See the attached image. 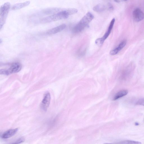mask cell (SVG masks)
Here are the masks:
<instances>
[{
	"label": "cell",
	"instance_id": "11",
	"mask_svg": "<svg viewBox=\"0 0 144 144\" xmlns=\"http://www.w3.org/2000/svg\"><path fill=\"white\" fill-rule=\"evenodd\" d=\"M127 44V40H124L120 43L116 48L110 51V54L111 55H115L117 54L122 49L124 48Z\"/></svg>",
	"mask_w": 144,
	"mask_h": 144
},
{
	"label": "cell",
	"instance_id": "10",
	"mask_svg": "<svg viewBox=\"0 0 144 144\" xmlns=\"http://www.w3.org/2000/svg\"><path fill=\"white\" fill-rule=\"evenodd\" d=\"M66 25L63 24L58 26L56 27L49 30L47 32V34L48 35H53L60 32L63 31L66 27Z\"/></svg>",
	"mask_w": 144,
	"mask_h": 144
},
{
	"label": "cell",
	"instance_id": "9",
	"mask_svg": "<svg viewBox=\"0 0 144 144\" xmlns=\"http://www.w3.org/2000/svg\"><path fill=\"white\" fill-rule=\"evenodd\" d=\"M133 18L134 20L136 22H139L144 19V13L140 9L137 8L133 12Z\"/></svg>",
	"mask_w": 144,
	"mask_h": 144
},
{
	"label": "cell",
	"instance_id": "5",
	"mask_svg": "<svg viewBox=\"0 0 144 144\" xmlns=\"http://www.w3.org/2000/svg\"><path fill=\"white\" fill-rule=\"evenodd\" d=\"M135 68L133 64L128 66L121 73V78L122 80L126 81L130 78L134 71Z\"/></svg>",
	"mask_w": 144,
	"mask_h": 144
},
{
	"label": "cell",
	"instance_id": "17",
	"mask_svg": "<svg viewBox=\"0 0 144 144\" xmlns=\"http://www.w3.org/2000/svg\"><path fill=\"white\" fill-rule=\"evenodd\" d=\"M136 104L144 106V98H141L136 102Z\"/></svg>",
	"mask_w": 144,
	"mask_h": 144
},
{
	"label": "cell",
	"instance_id": "6",
	"mask_svg": "<svg viewBox=\"0 0 144 144\" xmlns=\"http://www.w3.org/2000/svg\"><path fill=\"white\" fill-rule=\"evenodd\" d=\"M115 21V19L114 18L111 21L107 31L105 33L103 37L101 38L97 39L96 40V44L99 47L102 46L105 40L108 38L109 35H110L114 24Z\"/></svg>",
	"mask_w": 144,
	"mask_h": 144
},
{
	"label": "cell",
	"instance_id": "1",
	"mask_svg": "<svg viewBox=\"0 0 144 144\" xmlns=\"http://www.w3.org/2000/svg\"><path fill=\"white\" fill-rule=\"evenodd\" d=\"M78 10L75 8H69L61 10L52 15L42 18L40 20V22L42 23H47L66 19L70 15L76 14Z\"/></svg>",
	"mask_w": 144,
	"mask_h": 144
},
{
	"label": "cell",
	"instance_id": "12",
	"mask_svg": "<svg viewBox=\"0 0 144 144\" xmlns=\"http://www.w3.org/2000/svg\"><path fill=\"white\" fill-rule=\"evenodd\" d=\"M18 130V129L17 128L8 130L2 134L1 137L5 139L10 138L15 134Z\"/></svg>",
	"mask_w": 144,
	"mask_h": 144
},
{
	"label": "cell",
	"instance_id": "18",
	"mask_svg": "<svg viewBox=\"0 0 144 144\" xmlns=\"http://www.w3.org/2000/svg\"><path fill=\"white\" fill-rule=\"evenodd\" d=\"M104 144H109V143H105Z\"/></svg>",
	"mask_w": 144,
	"mask_h": 144
},
{
	"label": "cell",
	"instance_id": "7",
	"mask_svg": "<svg viewBox=\"0 0 144 144\" xmlns=\"http://www.w3.org/2000/svg\"><path fill=\"white\" fill-rule=\"evenodd\" d=\"M114 9L113 6L109 3L106 4L100 3L98 4L95 6L93 8L95 11L100 13L107 10L109 11H112Z\"/></svg>",
	"mask_w": 144,
	"mask_h": 144
},
{
	"label": "cell",
	"instance_id": "16",
	"mask_svg": "<svg viewBox=\"0 0 144 144\" xmlns=\"http://www.w3.org/2000/svg\"><path fill=\"white\" fill-rule=\"evenodd\" d=\"M25 139L21 137L17 140L16 141L12 142L11 144H19L23 142Z\"/></svg>",
	"mask_w": 144,
	"mask_h": 144
},
{
	"label": "cell",
	"instance_id": "8",
	"mask_svg": "<svg viewBox=\"0 0 144 144\" xmlns=\"http://www.w3.org/2000/svg\"><path fill=\"white\" fill-rule=\"evenodd\" d=\"M51 100L50 93L47 92L44 95V97L40 105V107L42 110L46 111L50 105Z\"/></svg>",
	"mask_w": 144,
	"mask_h": 144
},
{
	"label": "cell",
	"instance_id": "3",
	"mask_svg": "<svg viewBox=\"0 0 144 144\" xmlns=\"http://www.w3.org/2000/svg\"><path fill=\"white\" fill-rule=\"evenodd\" d=\"M10 7V4L7 2L2 5L0 8V29L5 24Z\"/></svg>",
	"mask_w": 144,
	"mask_h": 144
},
{
	"label": "cell",
	"instance_id": "15",
	"mask_svg": "<svg viewBox=\"0 0 144 144\" xmlns=\"http://www.w3.org/2000/svg\"><path fill=\"white\" fill-rule=\"evenodd\" d=\"M118 144H141L140 142L136 141L125 140L119 142L117 143Z\"/></svg>",
	"mask_w": 144,
	"mask_h": 144
},
{
	"label": "cell",
	"instance_id": "2",
	"mask_svg": "<svg viewBox=\"0 0 144 144\" xmlns=\"http://www.w3.org/2000/svg\"><path fill=\"white\" fill-rule=\"evenodd\" d=\"M94 18V16L91 12H89L84 16L80 22L73 29L74 33H78L82 31L87 26Z\"/></svg>",
	"mask_w": 144,
	"mask_h": 144
},
{
	"label": "cell",
	"instance_id": "14",
	"mask_svg": "<svg viewBox=\"0 0 144 144\" xmlns=\"http://www.w3.org/2000/svg\"><path fill=\"white\" fill-rule=\"evenodd\" d=\"M30 3V1H26L24 2L19 3L15 4L12 6V9L13 10H17L21 9L29 5Z\"/></svg>",
	"mask_w": 144,
	"mask_h": 144
},
{
	"label": "cell",
	"instance_id": "4",
	"mask_svg": "<svg viewBox=\"0 0 144 144\" xmlns=\"http://www.w3.org/2000/svg\"><path fill=\"white\" fill-rule=\"evenodd\" d=\"M22 68V65L19 62H16L13 63L8 69H1L0 73L7 76L12 74L20 72Z\"/></svg>",
	"mask_w": 144,
	"mask_h": 144
},
{
	"label": "cell",
	"instance_id": "13",
	"mask_svg": "<svg viewBox=\"0 0 144 144\" xmlns=\"http://www.w3.org/2000/svg\"><path fill=\"white\" fill-rule=\"evenodd\" d=\"M128 93L127 90H123L117 92L114 96L113 100H115L127 95Z\"/></svg>",
	"mask_w": 144,
	"mask_h": 144
}]
</instances>
